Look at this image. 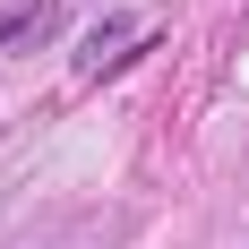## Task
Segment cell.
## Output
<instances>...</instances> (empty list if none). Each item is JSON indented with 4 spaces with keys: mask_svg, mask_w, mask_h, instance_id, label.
<instances>
[{
    "mask_svg": "<svg viewBox=\"0 0 249 249\" xmlns=\"http://www.w3.org/2000/svg\"><path fill=\"white\" fill-rule=\"evenodd\" d=\"M146 43H155V26L138 18V9H103V18L86 26V35H77L69 69H77V77H112V69L129 60V52H146Z\"/></svg>",
    "mask_w": 249,
    "mask_h": 249,
    "instance_id": "obj_1",
    "label": "cell"
},
{
    "mask_svg": "<svg viewBox=\"0 0 249 249\" xmlns=\"http://www.w3.org/2000/svg\"><path fill=\"white\" fill-rule=\"evenodd\" d=\"M60 35V0H9L0 9V52H35Z\"/></svg>",
    "mask_w": 249,
    "mask_h": 249,
    "instance_id": "obj_2",
    "label": "cell"
}]
</instances>
